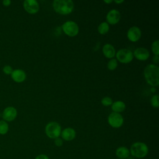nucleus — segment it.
Instances as JSON below:
<instances>
[{"label": "nucleus", "instance_id": "obj_14", "mask_svg": "<svg viewBox=\"0 0 159 159\" xmlns=\"http://www.w3.org/2000/svg\"><path fill=\"white\" fill-rule=\"evenodd\" d=\"M102 52L105 57L109 59L114 58L116 56V49L114 47L111 43H106L103 45Z\"/></svg>", "mask_w": 159, "mask_h": 159}, {"label": "nucleus", "instance_id": "obj_2", "mask_svg": "<svg viewBox=\"0 0 159 159\" xmlns=\"http://www.w3.org/2000/svg\"><path fill=\"white\" fill-rule=\"evenodd\" d=\"M52 7L56 12L67 15L72 12L75 4L71 0H55L52 2Z\"/></svg>", "mask_w": 159, "mask_h": 159}, {"label": "nucleus", "instance_id": "obj_30", "mask_svg": "<svg viewBox=\"0 0 159 159\" xmlns=\"http://www.w3.org/2000/svg\"><path fill=\"white\" fill-rule=\"evenodd\" d=\"M103 1H104V2H105L106 4H110L113 2V1H112V0H104Z\"/></svg>", "mask_w": 159, "mask_h": 159}, {"label": "nucleus", "instance_id": "obj_4", "mask_svg": "<svg viewBox=\"0 0 159 159\" xmlns=\"http://www.w3.org/2000/svg\"><path fill=\"white\" fill-rule=\"evenodd\" d=\"M61 132V125L57 122L52 121L47 124L45 127V132L47 136L52 139L60 137Z\"/></svg>", "mask_w": 159, "mask_h": 159}, {"label": "nucleus", "instance_id": "obj_19", "mask_svg": "<svg viewBox=\"0 0 159 159\" xmlns=\"http://www.w3.org/2000/svg\"><path fill=\"white\" fill-rule=\"evenodd\" d=\"M117 65H118L117 60L116 58H113L109 60L107 64V67L109 70L113 71L116 69V68L117 67Z\"/></svg>", "mask_w": 159, "mask_h": 159}, {"label": "nucleus", "instance_id": "obj_9", "mask_svg": "<svg viewBox=\"0 0 159 159\" xmlns=\"http://www.w3.org/2000/svg\"><path fill=\"white\" fill-rule=\"evenodd\" d=\"M142 32L140 29L137 26H132L129 28L127 32V39L132 42L139 41L141 37Z\"/></svg>", "mask_w": 159, "mask_h": 159}, {"label": "nucleus", "instance_id": "obj_15", "mask_svg": "<svg viewBox=\"0 0 159 159\" xmlns=\"http://www.w3.org/2000/svg\"><path fill=\"white\" fill-rule=\"evenodd\" d=\"M11 75L12 79L17 83L23 82L26 78V74L25 71L20 69H16L13 70Z\"/></svg>", "mask_w": 159, "mask_h": 159}, {"label": "nucleus", "instance_id": "obj_10", "mask_svg": "<svg viewBox=\"0 0 159 159\" xmlns=\"http://www.w3.org/2000/svg\"><path fill=\"white\" fill-rule=\"evenodd\" d=\"M106 22L109 25H115L117 24L120 19V13L116 9L110 10L106 14Z\"/></svg>", "mask_w": 159, "mask_h": 159}, {"label": "nucleus", "instance_id": "obj_25", "mask_svg": "<svg viewBox=\"0 0 159 159\" xmlns=\"http://www.w3.org/2000/svg\"><path fill=\"white\" fill-rule=\"evenodd\" d=\"M54 143L57 147H61L63 143V141L61 138L58 137L54 139Z\"/></svg>", "mask_w": 159, "mask_h": 159}, {"label": "nucleus", "instance_id": "obj_29", "mask_svg": "<svg viewBox=\"0 0 159 159\" xmlns=\"http://www.w3.org/2000/svg\"><path fill=\"white\" fill-rule=\"evenodd\" d=\"M124 2V0H119H119H115V1H114V2H115V3H116V4H122V3Z\"/></svg>", "mask_w": 159, "mask_h": 159}, {"label": "nucleus", "instance_id": "obj_7", "mask_svg": "<svg viewBox=\"0 0 159 159\" xmlns=\"http://www.w3.org/2000/svg\"><path fill=\"white\" fill-rule=\"evenodd\" d=\"M107 122L113 128H120L124 124V118L120 114L112 112L108 116Z\"/></svg>", "mask_w": 159, "mask_h": 159}, {"label": "nucleus", "instance_id": "obj_3", "mask_svg": "<svg viewBox=\"0 0 159 159\" xmlns=\"http://www.w3.org/2000/svg\"><path fill=\"white\" fill-rule=\"evenodd\" d=\"M131 155L137 158H143L148 153V147L146 143L136 142L132 144L129 149Z\"/></svg>", "mask_w": 159, "mask_h": 159}, {"label": "nucleus", "instance_id": "obj_16", "mask_svg": "<svg viewBox=\"0 0 159 159\" xmlns=\"http://www.w3.org/2000/svg\"><path fill=\"white\" fill-rule=\"evenodd\" d=\"M116 155L119 159H126L130 155V150L127 147H119L116 150Z\"/></svg>", "mask_w": 159, "mask_h": 159}, {"label": "nucleus", "instance_id": "obj_23", "mask_svg": "<svg viewBox=\"0 0 159 159\" xmlns=\"http://www.w3.org/2000/svg\"><path fill=\"white\" fill-rule=\"evenodd\" d=\"M101 104L104 106H111L113 101L111 98L109 96H105L101 99Z\"/></svg>", "mask_w": 159, "mask_h": 159}, {"label": "nucleus", "instance_id": "obj_11", "mask_svg": "<svg viewBox=\"0 0 159 159\" xmlns=\"http://www.w3.org/2000/svg\"><path fill=\"white\" fill-rule=\"evenodd\" d=\"M134 57L140 61H145L150 57L148 50L144 47H138L135 48L133 52Z\"/></svg>", "mask_w": 159, "mask_h": 159}, {"label": "nucleus", "instance_id": "obj_27", "mask_svg": "<svg viewBox=\"0 0 159 159\" xmlns=\"http://www.w3.org/2000/svg\"><path fill=\"white\" fill-rule=\"evenodd\" d=\"M152 61L154 63L153 64L155 65H157L159 62V58H158V56H157V55H154L153 57V59H152Z\"/></svg>", "mask_w": 159, "mask_h": 159}, {"label": "nucleus", "instance_id": "obj_31", "mask_svg": "<svg viewBox=\"0 0 159 159\" xmlns=\"http://www.w3.org/2000/svg\"><path fill=\"white\" fill-rule=\"evenodd\" d=\"M117 159H119V158H117Z\"/></svg>", "mask_w": 159, "mask_h": 159}, {"label": "nucleus", "instance_id": "obj_6", "mask_svg": "<svg viewBox=\"0 0 159 159\" xmlns=\"http://www.w3.org/2000/svg\"><path fill=\"white\" fill-rule=\"evenodd\" d=\"M116 60L119 62L124 64L131 62L134 58L133 52L127 48L119 49L116 53Z\"/></svg>", "mask_w": 159, "mask_h": 159}, {"label": "nucleus", "instance_id": "obj_24", "mask_svg": "<svg viewBox=\"0 0 159 159\" xmlns=\"http://www.w3.org/2000/svg\"><path fill=\"white\" fill-rule=\"evenodd\" d=\"M4 73L6 75H11L13 71L12 68L9 65H6L2 69Z\"/></svg>", "mask_w": 159, "mask_h": 159}, {"label": "nucleus", "instance_id": "obj_8", "mask_svg": "<svg viewBox=\"0 0 159 159\" xmlns=\"http://www.w3.org/2000/svg\"><path fill=\"white\" fill-rule=\"evenodd\" d=\"M23 6L25 11L31 14L38 12L40 8L39 4L36 0H25L24 1Z\"/></svg>", "mask_w": 159, "mask_h": 159}, {"label": "nucleus", "instance_id": "obj_13", "mask_svg": "<svg viewBox=\"0 0 159 159\" xmlns=\"http://www.w3.org/2000/svg\"><path fill=\"white\" fill-rule=\"evenodd\" d=\"M17 110L14 107H6L2 112V118L6 121H12L17 116Z\"/></svg>", "mask_w": 159, "mask_h": 159}, {"label": "nucleus", "instance_id": "obj_18", "mask_svg": "<svg viewBox=\"0 0 159 159\" xmlns=\"http://www.w3.org/2000/svg\"><path fill=\"white\" fill-rule=\"evenodd\" d=\"M109 30V25L106 22H102L98 27V32L101 35H105Z\"/></svg>", "mask_w": 159, "mask_h": 159}, {"label": "nucleus", "instance_id": "obj_20", "mask_svg": "<svg viewBox=\"0 0 159 159\" xmlns=\"http://www.w3.org/2000/svg\"><path fill=\"white\" fill-rule=\"evenodd\" d=\"M9 130V125L4 120H0V134L5 135L7 133Z\"/></svg>", "mask_w": 159, "mask_h": 159}, {"label": "nucleus", "instance_id": "obj_21", "mask_svg": "<svg viewBox=\"0 0 159 159\" xmlns=\"http://www.w3.org/2000/svg\"><path fill=\"white\" fill-rule=\"evenodd\" d=\"M151 49L154 55L158 56L159 55V40H156L153 41L151 45Z\"/></svg>", "mask_w": 159, "mask_h": 159}, {"label": "nucleus", "instance_id": "obj_1", "mask_svg": "<svg viewBox=\"0 0 159 159\" xmlns=\"http://www.w3.org/2000/svg\"><path fill=\"white\" fill-rule=\"evenodd\" d=\"M143 76L146 82L152 87H157L159 84V67L153 63L145 66Z\"/></svg>", "mask_w": 159, "mask_h": 159}, {"label": "nucleus", "instance_id": "obj_5", "mask_svg": "<svg viewBox=\"0 0 159 159\" xmlns=\"http://www.w3.org/2000/svg\"><path fill=\"white\" fill-rule=\"evenodd\" d=\"M63 32L69 37H75L79 33V26L75 21L68 20L61 25Z\"/></svg>", "mask_w": 159, "mask_h": 159}, {"label": "nucleus", "instance_id": "obj_17", "mask_svg": "<svg viewBox=\"0 0 159 159\" xmlns=\"http://www.w3.org/2000/svg\"><path fill=\"white\" fill-rule=\"evenodd\" d=\"M111 109L113 112L116 113H120L125 111V104L124 102L122 101H116L112 102L111 104Z\"/></svg>", "mask_w": 159, "mask_h": 159}, {"label": "nucleus", "instance_id": "obj_12", "mask_svg": "<svg viewBox=\"0 0 159 159\" xmlns=\"http://www.w3.org/2000/svg\"><path fill=\"white\" fill-rule=\"evenodd\" d=\"M76 131L72 127H66L61 130L60 136L62 140L65 141H71L76 137Z\"/></svg>", "mask_w": 159, "mask_h": 159}, {"label": "nucleus", "instance_id": "obj_28", "mask_svg": "<svg viewBox=\"0 0 159 159\" xmlns=\"http://www.w3.org/2000/svg\"><path fill=\"white\" fill-rule=\"evenodd\" d=\"M11 3V1L10 0H4L2 1V4L5 6H9Z\"/></svg>", "mask_w": 159, "mask_h": 159}, {"label": "nucleus", "instance_id": "obj_26", "mask_svg": "<svg viewBox=\"0 0 159 159\" xmlns=\"http://www.w3.org/2000/svg\"><path fill=\"white\" fill-rule=\"evenodd\" d=\"M35 159H50L49 157L45 154H40L35 157Z\"/></svg>", "mask_w": 159, "mask_h": 159}, {"label": "nucleus", "instance_id": "obj_22", "mask_svg": "<svg viewBox=\"0 0 159 159\" xmlns=\"http://www.w3.org/2000/svg\"><path fill=\"white\" fill-rule=\"evenodd\" d=\"M158 94H154L152 96L150 99V104L152 107L155 108H157L159 106V102H158Z\"/></svg>", "mask_w": 159, "mask_h": 159}]
</instances>
